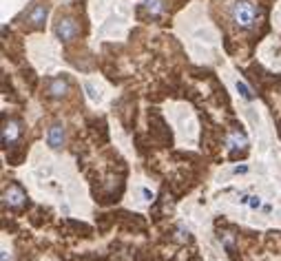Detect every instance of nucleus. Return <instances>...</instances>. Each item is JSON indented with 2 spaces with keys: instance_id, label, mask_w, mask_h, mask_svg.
Returning a JSON list of instances; mask_svg holds the SVG:
<instances>
[{
  "instance_id": "5",
  "label": "nucleus",
  "mask_w": 281,
  "mask_h": 261,
  "mask_svg": "<svg viewBox=\"0 0 281 261\" xmlns=\"http://www.w3.org/2000/svg\"><path fill=\"white\" fill-rule=\"evenodd\" d=\"M20 137V124L16 120H5L3 124V146L5 149H9L11 144H16Z\"/></svg>"
},
{
  "instance_id": "13",
  "label": "nucleus",
  "mask_w": 281,
  "mask_h": 261,
  "mask_svg": "<svg viewBox=\"0 0 281 261\" xmlns=\"http://www.w3.org/2000/svg\"><path fill=\"white\" fill-rule=\"evenodd\" d=\"M248 206L250 208H262V197H257V195H252V197H248Z\"/></svg>"
},
{
  "instance_id": "2",
  "label": "nucleus",
  "mask_w": 281,
  "mask_h": 261,
  "mask_svg": "<svg viewBox=\"0 0 281 261\" xmlns=\"http://www.w3.org/2000/svg\"><path fill=\"white\" fill-rule=\"evenodd\" d=\"M27 202V193L22 191V186L20 184H9L5 188L3 193V204L7 206V208H11V210H18V208H22Z\"/></svg>"
},
{
  "instance_id": "7",
  "label": "nucleus",
  "mask_w": 281,
  "mask_h": 261,
  "mask_svg": "<svg viewBox=\"0 0 281 261\" xmlns=\"http://www.w3.org/2000/svg\"><path fill=\"white\" fill-rule=\"evenodd\" d=\"M44 18H46V7L44 5H33L29 11H27L25 20L29 22L31 27H42L44 25ZM25 22V25H27Z\"/></svg>"
},
{
  "instance_id": "1",
  "label": "nucleus",
  "mask_w": 281,
  "mask_h": 261,
  "mask_svg": "<svg viewBox=\"0 0 281 261\" xmlns=\"http://www.w3.org/2000/svg\"><path fill=\"white\" fill-rule=\"evenodd\" d=\"M232 20H235V25H239L242 29H250L257 20L255 5H252L250 0H237V3L232 5Z\"/></svg>"
},
{
  "instance_id": "4",
  "label": "nucleus",
  "mask_w": 281,
  "mask_h": 261,
  "mask_svg": "<svg viewBox=\"0 0 281 261\" xmlns=\"http://www.w3.org/2000/svg\"><path fill=\"white\" fill-rule=\"evenodd\" d=\"M69 93V80L66 78H51L46 82V96L51 100H62Z\"/></svg>"
},
{
  "instance_id": "14",
  "label": "nucleus",
  "mask_w": 281,
  "mask_h": 261,
  "mask_svg": "<svg viewBox=\"0 0 281 261\" xmlns=\"http://www.w3.org/2000/svg\"><path fill=\"white\" fill-rule=\"evenodd\" d=\"M142 195L146 197V202H151V199H153V193L149 188H142Z\"/></svg>"
},
{
  "instance_id": "15",
  "label": "nucleus",
  "mask_w": 281,
  "mask_h": 261,
  "mask_svg": "<svg viewBox=\"0 0 281 261\" xmlns=\"http://www.w3.org/2000/svg\"><path fill=\"white\" fill-rule=\"evenodd\" d=\"M86 91H89V96H91L93 100H98V93L93 91V86H91V84H86Z\"/></svg>"
},
{
  "instance_id": "8",
  "label": "nucleus",
  "mask_w": 281,
  "mask_h": 261,
  "mask_svg": "<svg viewBox=\"0 0 281 261\" xmlns=\"http://www.w3.org/2000/svg\"><path fill=\"white\" fill-rule=\"evenodd\" d=\"M46 144L51 146V149H62L64 144V126L62 124H53L49 133H46Z\"/></svg>"
},
{
  "instance_id": "3",
  "label": "nucleus",
  "mask_w": 281,
  "mask_h": 261,
  "mask_svg": "<svg viewBox=\"0 0 281 261\" xmlns=\"http://www.w3.org/2000/svg\"><path fill=\"white\" fill-rule=\"evenodd\" d=\"M53 31H56V36L62 40V42H71V40L80 33V27H78V22L73 18H66L64 16V18H58L56 29H53Z\"/></svg>"
},
{
  "instance_id": "16",
  "label": "nucleus",
  "mask_w": 281,
  "mask_h": 261,
  "mask_svg": "<svg viewBox=\"0 0 281 261\" xmlns=\"http://www.w3.org/2000/svg\"><path fill=\"white\" fill-rule=\"evenodd\" d=\"M248 171V166H235V175H239V173H246Z\"/></svg>"
},
{
  "instance_id": "11",
  "label": "nucleus",
  "mask_w": 281,
  "mask_h": 261,
  "mask_svg": "<svg viewBox=\"0 0 281 261\" xmlns=\"http://www.w3.org/2000/svg\"><path fill=\"white\" fill-rule=\"evenodd\" d=\"M237 91H239V96H242L244 100H252V98H255V96H252V91L244 82H239V80H237Z\"/></svg>"
},
{
  "instance_id": "10",
  "label": "nucleus",
  "mask_w": 281,
  "mask_h": 261,
  "mask_svg": "<svg viewBox=\"0 0 281 261\" xmlns=\"http://www.w3.org/2000/svg\"><path fill=\"white\" fill-rule=\"evenodd\" d=\"M219 242L224 244V248L230 252H235V235H232V232H219Z\"/></svg>"
},
{
  "instance_id": "6",
  "label": "nucleus",
  "mask_w": 281,
  "mask_h": 261,
  "mask_svg": "<svg viewBox=\"0 0 281 261\" xmlns=\"http://www.w3.org/2000/svg\"><path fill=\"white\" fill-rule=\"evenodd\" d=\"M226 146L230 149L232 155H237V153H246V149H248V137H246L244 133L235 131V133H230V135H228V139H226Z\"/></svg>"
},
{
  "instance_id": "17",
  "label": "nucleus",
  "mask_w": 281,
  "mask_h": 261,
  "mask_svg": "<svg viewBox=\"0 0 281 261\" xmlns=\"http://www.w3.org/2000/svg\"><path fill=\"white\" fill-rule=\"evenodd\" d=\"M3 261H11V255L7 250H3Z\"/></svg>"
},
{
  "instance_id": "9",
  "label": "nucleus",
  "mask_w": 281,
  "mask_h": 261,
  "mask_svg": "<svg viewBox=\"0 0 281 261\" xmlns=\"http://www.w3.org/2000/svg\"><path fill=\"white\" fill-rule=\"evenodd\" d=\"M144 9L149 11L151 18H159L164 11V3L162 0H144Z\"/></svg>"
},
{
  "instance_id": "12",
  "label": "nucleus",
  "mask_w": 281,
  "mask_h": 261,
  "mask_svg": "<svg viewBox=\"0 0 281 261\" xmlns=\"http://www.w3.org/2000/svg\"><path fill=\"white\" fill-rule=\"evenodd\" d=\"M177 239H179V242H191V232L189 230H184V226H179V228H177Z\"/></svg>"
}]
</instances>
